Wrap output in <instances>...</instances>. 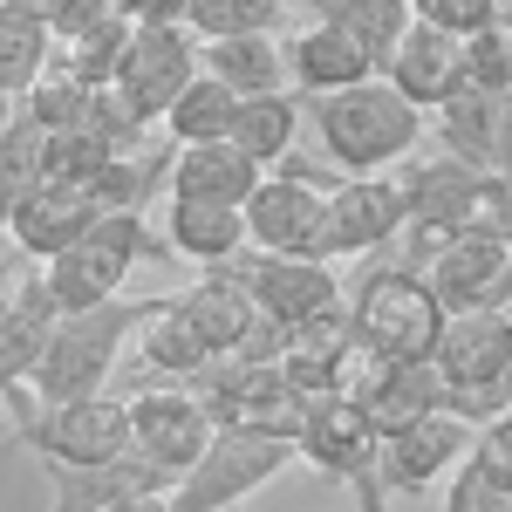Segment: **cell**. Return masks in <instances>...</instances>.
Wrapping results in <instances>:
<instances>
[{"instance_id": "cell-1", "label": "cell", "mask_w": 512, "mask_h": 512, "mask_svg": "<svg viewBox=\"0 0 512 512\" xmlns=\"http://www.w3.org/2000/svg\"><path fill=\"white\" fill-rule=\"evenodd\" d=\"M315 110V137L321 158L342 164L349 178H383L390 164H403L424 137V110L410 96H396L390 82H362V89H342V96H321L308 103Z\"/></svg>"}, {"instance_id": "cell-2", "label": "cell", "mask_w": 512, "mask_h": 512, "mask_svg": "<svg viewBox=\"0 0 512 512\" xmlns=\"http://www.w3.org/2000/svg\"><path fill=\"white\" fill-rule=\"evenodd\" d=\"M7 431L35 458L62 465H110L137 451V417L130 396H82V403H41L35 383H7Z\"/></svg>"}, {"instance_id": "cell-3", "label": "cell", "mask_w": 512, "mask_h": 512, "mask_svg": "<svg viewBox=\"0 0 512 512\" xmlns=\"http://www.w3.org/2000/svg\"><path fill=\"white\" fill-rule=\"evenodd\" d=\"M444 301L431 294V280L417 267H369L349 287V328L362 355H383V362H431L437 335H444Z\"/></svg>"}, {"instance_id": "cell-4", "label": "cell", "mask_w": 512, "mask_h": 512, "mask_svg": "<svg viewBox=\"0 0 512 512\" xmlns=\"http://www.w3.org/2000/svg\"><path fill=\"white\" fill-rule=\"evenodd\" d=\"M164 301H103V308H82V315H62L55 342L35 369L41 403H82V396H103L110 369H117L123 342L144 335V321L158 315Z\"/></svg>"}, {"instance_id": "cell-5", "label": "cell", "mask_w": 512, "mask_h": 512, "mask_svg": "<svg viewBox=\"0 0 512 512\" xmlns=\"http://www.w3.org/2000/svg\"><path fill=\"white\" fill-rule=\"evenodd\" d=\"M437 376L451 383V410L465 424H492L506 417V376H512V308H485V315H451L437 335Z\"/></svg>"}, {"instance_id": "cell-6", "label": "cell", "mask_w": 512, "mask_h": 512, "mask_svg": "<svg viewBox=\"0 0 512 512\" xmlns=\"http://www.w3.org/2000/svg\"><path fill=\"white\" fill-rule=\"evenodd\" d=\"M171 253V239H151L144 226V212H110L103 226L89 239H76L55 267H41L48 287H55V301H62V315H82V308H103V301H123V280L137 260H164Z\"/></svg>"}, {"instance_id": "cell-7", "label": "cell", "mask_w": 512, "mask_h": 512, "mask_svg": "<svg viewBox=\"0 0 512 512\" xmlns=\"http://www.w3.org/2000/svg\"><path fill=\"white\" fill-rule=\"evenodd\" d=\"M301 465H315L321 478L349 485L362 512H383V424L355 403V396H321L301 424Z\"/></svg>"}, {"instance_id": "cell-8", "label": "cell", "mask_w": 512, "mask_h": 512, "mask_svg": "<svg viewBox=\"0 0 512 512\" xmlns=\"http://www.w3.org/2000/svg\"><path fill=\"white\" fill-rule=\"evenodd\" d=\"M294 458H301V444H287V437L219 431V437H212V451H205L192 472L178 478L171 512H233V506H246L260 485H274Z\"/></svg>"}, {"instance_id": "cell-9", "label": "cell", "mask_w": 512, "mask_h": 512, "mask_svg": "<svg viewBox=\"0 0 512 512\" xmlns=\"http://www.w3.org/2000/svg\"><path fill=\"white\" fill-rule=\"evenodd\" d=\"M198 76H205V41H198L192 28H137L130 55H123L117 96L144 123H164Z\"/></svg>"}, {"instance_id": "cell-10", "label": "cell", "mask_w": 512, "mask_h": 512, "mask_svg": "<svg viewBox=\"0 0 512 512\" xmlns=\"http://www.w3.org/2000/svg\"><path fill=\"white\" fill-rule=\"evenodd\" d=\"M431 294L444 315H485V308H512V233L506 226H472L458 233L431 260Z\"/></svg>"}, {"instance_id": "cell-11", "label": "cell", "mask_w": 512, "mask_h": 512, "mask_svg": "<svg viewBox=\"0 0 512 512\" xmlns=\"http://www.w3.org/2000/svg\"><path fill=\"white\" fill-rule=\"evenodd\" d=\"M226 274L253 294V308L280 328H308L315 315L328 308H342L349 301V287L335 280L328 260H287V253H239Z\"/></svg>"}, {"instance_id": "cell-12", "label": "cell", "mask_w": 512, "mask_h": 512, "mask_svg": "<svg viewBox=\"0 0 512 512\" xmlns=\"http://www.w3.org/2000/svg\"><path fill=\"white\" fill-rule=\"evenodd\" d=\"M472 451H478V424H465L458 410L396 424V431H383V492H431L437 478H451Z\"/></svg>"}, {"instance_id": "cell-13", "label": "cell", "mask_w": 512, "mask_h": 512, "mask_svg": "<svg viewBox=\"0 0 512 512\" xmlns=\"http://www.w3.org/2000/svg\"><path fill=\"white\" fill-rule=\"evenodd\" d=\"M246 233H253V253L328 260V198L294 185V178H280V171H267V185L246 198Z\"/></svg>"}, {"instance_id": "cell-14", "label": "cell", "mask_w": 512, "mask_h": 512, "mask_svg": "<svg viewBox=\"0 0 512 512\" xmlns=\"http://www.w3.org/2000/svg\"><path fill=\"white\" fill-rule=\"evenodd\" d=\"M35 465L48 472V512H110L144 492H178V472H164L144 451H123L110 465H62V458H35Z\"/></svg>"}, {"instance_id": "cell-15", "label": "cell", "mask_w": 512, "mask_h": 512, "mask_svg": "<svg viewBox=\"0 0 512 512\" xmlns=\"http://www.w3.org/2000/svg\"><path fill=\"white\" fill-rule=\"evenodd\" d=\"M103 219H110V212H103V198L89 192V185H35L21 205H7V239H14V253L55 267V260H62L76 239H89Z\"/></svg>"}, {"instance_id": "cell-16", "label": "cell", "mask_w": 512, "mask_h": 512, "mask_svg": "<svg viewBox=\"0 0 512 512\" xmlns=\"http://www.w3.org/2000/svg\"><path fill=\"white\" fill-rule=\"evenodd\" d=\"M403 226H410V212H403L396 178H349L328 198V260H369V253L396 246Z\"/></svg>"}, {"instance_id": "cell-17", "label": "cell", "mask_w": 512, "mask_h": 512, "mask_svg": "<svg viewBox=\"0 0 512 512\" xmlns=\"http://www.w3.org/2000/svg\"><path fill=\"white\" fill-rule=\"evenodd\" d=\"M130 417H137V451L158 458L164 472H178V478L192 472L212 451V437H219L198 390H144V396H130Z\"/></svg>"}, {"instance_id": "cell-18", "label": "cell", "mask_w": 512, "mask_h": 512, "mask_svg": "<svg viewBox=\"0 0 512 512\" xmlns=\"http://www.w3.org/2000/svg\"><path fill=\"white\" fill-rule=\"evenodd\" d=\"M349 396L383 424V431L451 410V383L437 376V362H383V355H362L355 376H349Z\"/></svg>"}, {"instance_id": "cell-19", "label": "cell", "mask_w": 512, "mask_h": 512, "mask_svg": "<svg viewBox=\"0 0 512 512\" xmlns=\"http://www.w3.org/2000/svg\"><path fill=\"white\" fill-rule=\"evenodd\" d=\"M383 82L396 96H410L424 117H437L451 96H465V41L431 28V21H417L410 35L396 41V55L383 62Z\"/></svg>"}, {"instance_id": "cell-20", "label": "cell", "mask_w": 512, "mask_h": 512, "mask_svg": "<svg viewBox=\"0 0 512 512\" xmlns=\"http://www.w3.org/2000/svg\"><path fill=\"white\" fill-rule=\"evenodd\" d=\"M287 69H294V96H308V103L342 96V89H362V82L383 76V62L355 35L328 28V21H301V28L287 35Z\"/></svg>"}, {"instance_id": "cell-21", "label": "cell", "mask_w": 512, "mask_h": 512, "mask_svg": "<svg viewBox=\"0 0 512 512\" xmlns=\"http://www.w3.org/2000/svg\"><path fill=\"white\" fill-rule=\"evenodd\" d=\"M55 328H62V301H55L48 274L21 280V267H14L7 274V308H0V376L7 383H35Z\"/></svg>"}, {"instance_id": "cell-22", "label": "cell", "mask_w": 512, "mask_h": 512, "mask_svg": "<svg viewBox=\"0 0 512 512\" xmlns=\"http://www.w3.org/2000/svg\"><path fill=\"white\" fill-rule=\"evenodd\" d=\"M355 362H362V349H355V328H349V301L315 315L308 328H294L287 335V355H280V369L294 376V390H308L315 403L321 396H349Z\"/></svg>"}, {"instance_id": "cell-23", "label": "cell", "mask_w": 512, "mask_h": 512, "mask_svg": "<svg viewBox=\"0 0 512 512\" xmlns=\"http://www.w3.org/2000/svg\"><path fill=\"white\" fill-rule=\"evenodd\" d=\"M164 239H171L178 260H192V267H205V274H226L239 253H253L246 205H205V198H171Z\"/></svg>"}, {"instance_id": "cell-24", "label": "cell", "mask_w": 512, "mask_h": 512, "mask_svg": "<svg viewBox=\"0 0 512 512\" xmlns=\"http://www.w3.org/2000/svg\"><path fill=\"white\" fill-rule=\"evenodd\" d=\"M171 315L185 321L212 355H239V349H246V335L260 328V308H253V294H246L233 274H205L198 287L171 294Z\"/></svg>"}, {"instance_id": "cell-25", "label": "cell", "mask_w": 512, "mask_h": 512, "mask_svg": "<svg viewBox=\"0 0 512 512\" xmlns=\"http://www.w3.org/2000/svg\"><path fill=\"white\" fill-rule=\"evenodd\" d=\"M260 185L267 171L239 144H192L178 151V171H171V198H205V205H246Z\"/></svg>"}, {"instance_id": "cell-26", "label": "cell", "mask_w": 512, "mask_h": 512, "mask_svg": "<svg viewBox=\"0 0 512 512\" xmlns=\"http://www.w3.org/2000/svg\"><path fill=\"white\" fill-rule=\"evenodd\" d=\"M55 48H62V41L48 28L41 0H0V82H7V103H21V96L48 76Z\"/></svg>"}, {"instance_id": "cell-27", "label": "cell", "mask_w": 512, "mask_h": 512, "mask_svg": "<svg viewBox=\"0 0 512 512\" xmlns=\"http://www.w3.org/2000/svg\"><path fill=\"white\" fill-rule=\"evenodd\" d=\"M205 76H219L239 96H280L294 89V69H287V41L280 35H226L205 41Z\"/></svg>"}, {"instance_id": "cell-28", "label": "cell", "mask_w": 512, "mask_h": 512, "mask_svg": "<svg viewBox=\"0 0 512 512\" xmlns=\"http://www.w3.org/2000/svg\"><path fill=\"white\" fill-rule=\"evenodd\" d=\"M301 110H308V96H294V89H280V96H246L226 144H239L260 171H280V164L294 158V144H301Z\"/></svg>"}, {"instance_id": "cell-29", "label": "cell", "mask_w": 512, "mask_h": 512, "mask_svg": "<svg viewBox=\"0 0 512 512\" xmlns=\"http://www.w3.org/2000/svg\"><path fill=\"white\" fill-rule=\"evenodd\" d=\"M301 14H308V21H328V28H342V35H355L376 62H390L396 41L417 28V0H308Z\"/></svg>"}, {"instance_id": "cell-30", "label": "cell", "mask_w": 512, "mask_h": 512, "mask_svg": "<svg viewBox=\"0 0 512 512\" xmlns=\"http://www.w3.org/2000/svg\"><path fill=\"white\" fill-rule=\"evenodd\" d=\"M499 117H506V96H485V89H465L437 110V144L444 158L472 164V171H492L499 158Z\"/></svg>"}, {"instance_id": "cell-31", "label": "cell", "mask_w": 512, "mask_h": 512, "mask_svg": "<svg viewBox=\"0 0 512 512\" xmlns=\"http://www.w3.org/2000/svg\"><path fill=\"white\" fill-rule=\"evenodd\" d=\"M239 89H226L219 76H198L185 96H178V110L164 117V137L178 144V151H192V144H226L233 137V117H239Z\"/></svg>"}, {"instance_id": "cell-32", "label": "cell", "mask_w": 512, "mask_h": 512, "mask_svg": "<svg viewBox=\"0 0 512 512\" xmlns=\"http://www.w3.org/2000/svg\"><path fill=\"white\" fill-rule=\"evenodd\" d=\"M137 362H144L151 376H164V383H198V376H205L219 355L205 349L192 328L171 315V301H164L158 315L144 321V335H137Z\"/></svg>"}, {"instance_id": "cell-33", "label": "cell", "mask_w": 512, "mask_h": 512, "mask_svg": "<svg viewBox=\"0 0 512 512\" xmlns=\"http://www.w3.org/2000/svg\"><path fill=\"white\" fill-rule=\"evenodd\" d=\"M308 0H192L185 28L198 41H226V35H274L287 14H301Z\"/></svg>"}, {"instance_id": "cell-34", "label": "cell", "mask_w": 512, "mask_h": 512, "mask_svg": "<svg viewBox=\"0 0 512 512\" xmlns=\"http://www.w3.org/2000/svg\"><path fill=\"white\" fill-rule=\"evenodd\" d=\"M130 41H137V21H123V14H110L103 28H89L82 41H69V76L89 82V89H117L123 76V55H130Z\"/></svg>"}, {"instance_id": "cell-35", "label": "cell", "mask_w": 512, "mask_h": 512, "mask_svg": "<svg viewBox=\"0 0 512 512\" xmlns=\"http://www.w3.org/2000/svg\"><path fill=\"white\" fill-rule=\"evenodd\" d=\"M41 144H48V130L21 103H7V130H0V185H7V205H21L41 185Z\"/></svg>"}, {"instance_id": "cell-36", "label": "cell", "mask_w": 512, "mask_h": 512, "mask_svg": "<svg viewBox=\"0 0 512 512\" xmlns=\"http://www.w3.org/2000/svg\"><path fill=\"white\" fill-rule=\"evenodd\" d=\"M89 103H96V89L89 82H76L69 69H48V76L21 96V110L55 137V130H89Z\"/></svg>"}, {"instance_id": "cell-37", "label": "cell", "mask_w": 512, "mask_h": 512, "mask_svg": "<svg viewBox=\"0 0 512 512\" xmlns=\"http://www.w3.org/2000/svg\"><path fill=\"white\" fill-rule=\"evenodd\" d=\"M444 512H512V472L499 458L472 451L458 472H451V492H444Z\"/></svg>"}, {"instance_id": "cell-38", "label": "cell", "mask_w": 512, "mask_h": 512, "mask_svg": "<svg viewBox=\"0 0 512 512\" xmlns=\"http://www.w3.org/2000/svg\"><path fill=\"white\" fill-rule=\"evenodd\" d=\"M465 89H485V96H512V41H506V28L465 35Z\"/></svg>"}, {"instance_id": "cell-39", "label": "cell", "mask_w": 512, "mask_h": 512, "mask_svg": "<svg viewBox=\"0 0 512 512\" xmlns=\"http://www.w3.org/2000/svg\"><path fill=\"white\" fill-rule=\"evenodd\" d=\"M417 21H431L444 35H485V28H506L512 7L506 0H417Z\"/></svg>"}, {"instance_id": "cell-40", "label": "cell", "mask_w": 512, "mask_h": 512, "mask_svg": "<svg viewBox=\"0 0 512 512\" xmlns=\"http://www.w3.org/2000/svg\"><path fill=\"white\" fill-rule=\"evenodd\" d=\"M41 14H48L55 41L69 48V41H82L89 28H103V21L117 14V0H41Z\"/></svg>"}, {"instance_id": "cell-41", "label": "cell", "mask_w": 512, "mask_h": 512, "mask_svg": "<svg viewBox=\"0 0 512 512\" xmlns=\"http://www.w3.org/2000/svg\"><path fill=\"white\" fill-rule=\"evenodd\" d=\"M185 7L192 0H117V14L137 28H185Z\"/></svg>"}, {"instance_id": "cell-42", "label": "cell", "mask_w": 512, "mask_h": 512, "mask_svg": "<svg viewBox=\"0 0 512 512\" xmlns=\"http://www.w3.org/2000/svg\"><path fill=\"white\" fill-rule=\"evenodd\" d=\"M478 451H485V458H499V465L512 472V410H506V417H492V424L478 431Z\"/></svg>"}, {"instance_id": "cell-43", "label": "cell", "mask_w": 512, "mask_h": 512, "mask_svg": "<svg viewBox=\"0 0 512 512\" xmlns=\"http://www.w3.org/2000/svg\"><path fill=\"white\" fill-rule=\"evenodd\" d=\"M492 178L512 192V96H506V117H499V158H492Z\"/></svg>"}, {"instance_id": "cell-44", "label": "cell", "mask_w": 512, "mask_h": 512, "mask_svg": "<svg viewBox=\"0 0 512 512\" xmlns=\"http://www.w3.org/2000/svg\"><path fill=\"white\" fill-rule=\"evenodd\" d=\"M110 512H171V492H144V499H123Z\"/></svg>"}, {"instance_id": "cell-45", "label": "cell", "mask_w": 512, "mask_h": 512, "mask_svg": "<svg viewBox=\"0 0 512 512\" xmlns=\"http://www.w3.org/2000/svg\"><path fill=\"white\" fill-rule=\"evenodd\" d=\"M506 41H512V21H506Z\"/></svg>"}]
</instances>
